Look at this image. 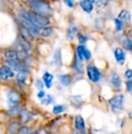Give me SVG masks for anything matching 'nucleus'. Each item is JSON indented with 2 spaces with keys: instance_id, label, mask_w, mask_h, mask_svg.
<instances>
[{
  "instance_id": "3",
  "label": "nucleus",
  "mask_w": 132,
  "mask_h": 134,
  "mask_svg": "<svg viewBox=\"0 0 132 134\" xmlns=\"http://www.w3.org/2000/svg\"><path fill=\"white\" fill-rule=\"evenodd\" d=\"M6 98H8L9 107H14V106H20L21 103V93L16 89H9L6 92Z\"/></svg>"
},
{
  "instance_id": "17",
  "label": "nucleus",
  "mask_w": 132,
  "mask_h": 134,
  "mask_svg": "<svg viewBox=\"0 0 132 134\" xmlns=\"http://www.w3.org/2000/svg\"><path fill=\"white\" fill-rule=\"evenodd\" d=\"M58 79H59V82H60L62 86H70L72 82V77L70 74H60L59 76H58Z\"/></svg>"
},
{
  "instance_id": "32",
  "label": "nucleus",
  "mask_w": 132,
  "mask_h": 134,
  "mask_svg": "<svg viewBox=\"0 0 132 134\" xmlns=\"http://www.w3.org/2000/svg\"><path fill=\"white\" fill-rule=\"evenodd\" d=\"M94 4H96L98 8H103V6H105V5L108 4V0H96Z\"/></svg>"
},
{
  "instance_id": "37",
  "label": "nucleus",
  "mask_w": 132,
  "mask_h": 134,
  "mask_svg": "<svg viewBox=\"0 0 132 134\" xmlns=\"http://www.w3.org/2000/svg\"><path fill=\"white\" fill-rule=\"evenodd\" d=\"M65 5H67L68 8H75V0H64Z\"/></svg>"
},
{
  "instance_id": "29",
  "label": "nucleus",
  "mask_w": 132,
  "mask_h": 134,
  "mask_svg": "<svg viewBox=\"0 0 132 134\" xmlns=\"http://www.w3.org/2000/svg\"><path fill=\"white\" fill-rule=\"evenodd\" d=\"M114 24H115V29L117 32H120V31L124 30V22H122L120 19H115V20H114Z\"/></svg>"
},
{
  "instance_id": "16",
  "label": "nucleus",
  "mask_w": 132,
  "mask_h": 134,
  "mask_svg": "<svg viewBox=\"0 0 132 134\" xmlns=\"http://www.w3.org/2000/svg\"><path fill=\"white\" fill-rule=\"evenodd\" d=\"M43 82H44V86L47 87V89H50L53 86V80H54V75L53 74H50L49 71H45V73L43 74Z\"/></svg>"
},
{
  "instance_id": "39",
  "label": "nucleus",
  "mask_w": 132,
  "mask_h": 134,
  "mask_svg": "<svg viewBox=\"0 0 132 134\" xmlns=\"http://www.w3.org/2000/svg\"><path fill=\"white\" fill-rule=\"evenodd\" d=\"M128 116H130V118L132 119V112H130V113H128Z\"/></svg>"
},
{
  "instance_id": "4",
  "label": "nucleus",
  "mask_w": 132,
  "mask_h": 134,
  "mask_svg": "<svg viewBox=\"0 0 132 134\" xmlns=\"http://www.w3.org/2000/svg\"><path fill=\"white\" fill-rule=\"evenodd\" d=\"M86 71H87L88 79L94 84H97V82H99L102 80V71L94 64H88L87 68H86Z\"/></svg>"
},
{
  "instance_id": "40",
  "label": "nucleus",
  "mask_w": 132,
  "mask_h": 134,
  "mask_svg": "<svg viewBox=\"0 0 132 134\" xmlns=\"http://www.w3.org/2000/svg\"><path fill=\"white\" fill-rule=\"evenodd\" d=\"M29 134H38V132H31Z\"/></svg>"
},
{
  "instance_id": "34",
  "label": "nucleus",
  "mask_w": 132,
  "mask_h": 134,
  "mask_svg": "<svg viewBox=\"0 0 132 134\" xmlns=\"http://www.w3.org/2000/svg\"><path fill=\"white\" fill-rule=\"evenodd\" d=\"M9 79L8 76L4 74V71H3V68H1V65H0V81H8Z\"/></svg>"
},
{
  "instance_id": "21",
  "label": "nucleus",
  "mask_w": 132,
  "mask_h": 134,
  "mask_svg": "<svg viewBox=\"0 0 132 134\" xmlns=\"http://www.w3.org/2000/svg\"><path fill=\"white\" fill-rule=\"evenodd\" d=\"M1 68H3V71H4V74L8 76V79H15V75H16V73L12 70V68H10L6 63L5 64L1 65Z\"/></svg>"
},
{
  "instance_id": "10",
  "label": "nucleus",
  "mask_w": 132,
  "mask_h": 134,
  "mask_svg": "<svg viewBox=\"0 0 132 134\" xmlns=\"http://www.w3.org/2000/svg\"><path fill=\"white\" fill-rule=\"evenodd\" d=\"M18 37H21L22 40L28 41V42H33V41H34V38L31 36V33L28 32V30L26 29L24 26L20 25V24H18Z\"/></svg>"
},
{
  "instance_id": "11",
  "label": "nucleus",
  "mask_w": 132,
  "mask_h": 134,
  "mask_svg": "<svg viewBox=\"0 0 132 134\" xmlns=\"http://www.w3.org/2000/svg\"><path fill=\"white\" fill-rule=\"evenodd\" d=\"M114 57H115L116 62L119 63L120 65H124L125 64V60H126V54H125V51L120 47L114 49Z\"/></svg>"
},
{
  "instance_id": "8",
  "label": "nucleus",
  "mask_w": 132,
  "mask_h": 134,
  "mask_svg": "<svg viewBox=\"0 0 132 134\" xmlns=\"http://www.w3.org/2000/svg\"><path fill=\"white\" fill-rule=\"evenodd\" d=\"M109 84H110L114 89H120L121 87L122 81H121L120 75L116 73V71H112V73L110 74V76H109Z\"/></svg>"
},
{
  "instance_id": "13",
  "label": "nucleus",
  "mask_w": 132,
  "mask_h": 134,
  "mask_svg": "<svg viewBox=\"0 0 132 134\" xmlns=\"http://www.w3.org/2000/svg\"><path fill=\"white\" fill-rule=\"evenodd\" d=\"M75 128L82 134L86 133V124H84V119L81 116H76L75 118Z\"/></svg>"
},
{
  "instance_id": "23",
  "label": "nucleus",
  "mask_w": 132,
  "mask_h": 134,
  "mask_svg": "<svg viewBox=\"0 0 132 134\" xmlns=\"http://www.w3.org/2000/svg\"><path fill=\"white\" fill-rule=\"evenodd\" d=\"M52 65L53 66H60L61 65V52H60V49H56L55 53H54Z\"/></svg>"
},
{
  "instance_id": "18",
  "label": "nucleus",
  "mask_w": 132,
  "mask_h": 134,
  "mask_svg": "<svg viewBox=\"0 0 132 134\" xmlns=\"http://www.w3.org/2000/svg\"><path fill=\"white\" fill-rule=\"evenodd\" d=\"M3 55H4L5 60L6 59H17V51L14 47H11V48L5 49L3 52Z\"/></svg>"
},
{
  "instance_id": "42",
  "label": "nucleus",
  "mask_w": 132,
  "mask_h": 134,
  "mask_svg": "<svg viewBox=\"0 0 132 134\" xmlns=\"http://www.w3.org/2000/svg\"><path fill=\"white\" fill-rule=\"evenodd\" d=\"M42 1H47V0H42Z\"/></svg>"
},
{
  "instance_id": "20",
  "label": "nucleus",
  "mask_w": 132,
  "mask_h": 134,
  "mask_svg": "<svg viewBox=\"0 0 132 134\" xmlns=\"http://www.w3.org/2000/svg\"><path fill=\"white\" fill-rule=\"evenodd\" d=\"M28 76H29V74L28 73L17 71L16 75H15V79H16V82H18V84H26L27 80H28Z\"/></svg>"
},
{
  "instance_id": "30",
  "label": "nucleus",
  "mask_w": 132,
  "mask_h": 134,
  "mask_svg": "<svg viewBox=\"0 0 132 134\" xmlns=\"http://www.w3.org/2000/svg\"><path fill=\"white\" fill-rule=\"evenodd\" d=\"M77 38H78V42H80V44H86L88 41V37L82 35V33H78L77 35Z\"/></svg>"
},
{
  "instance_id": "22",
  "label": "nucleus",
  "mask_w": 132,
  "mask_h": 134,
  "mask_svg": "<svg viewBox=\"0 0 132 134\" xmlns=\"http://www.w3.org/2000/svg\"><path fill=\"white\" fill-rule=\"evenodd\" d=\"M82 63L83 62L80 60L78 57H77L76 54H75V58H73V63H72V69L75 70L76 73H82Z\"/></svg>"
},
{
  "instance_id": "24",
  "label": "nucleus",
  "mask_w": 132,
  "mask_h": 134,
  "mask_svg": "<svg viewBox=\"0 0 132 134\" xmlns=\"http://www.w3.org/2000/svg\"><path fill=\"white\" fill-rule=\"evenodd\" d=\"M117 19H120L122 22H130V20H131V15H130V12H128L127 10H121Z\"/></svg>"
},
{
  "instance_id": "28",
  "label": "nucleus",
  "mask_w": 132,
  "mask_h": 134,
  "mask_svg": "<svg viewBox=\"0 0 132 134\" xmlns=\"http://www.w3.org/2000/svg\"><path fill=\"white\" fill-rule=\"evenodd\" d=\"M42 103H43V105H52V103H54V97H53L52 95L47 93L45 97L42 98Z\"/></svg>"
},
{
  "instance_id": "43",
  "label": "nucleus",
  "mask_w": 132,
  "mask_h": 134,
  "mask_svg": "<svg viewBox=\"0 0 132 134\" xmlns=\"http://www.w3.org/2000/svg\"><path fill=\"white\" fill-rule=\"evenodd\" d=\"M72 134H76V133H75V132H73V133H72Z\"/></svg>"
},
{
  "instance_id": "25",
  "label": "nucleus",
  "mask_w": 132,
  "mask_h": 134,
  "mask_svg": "<svg viewBox=\"0 0 132 134\" xmlns=\"http://www.w3.org/2000/svg\"><path fill=\"white\" fill-rule=\"evenodd\" d=\"M21 112V107L20 106H14V107H10V110L8 111V116L9 117H16L18 116Z\"/></svg>"
},
{
  "instance_id": "12",
  "label": "nucleus",
  "mask_w": 132,
  "mask_h": 134,
  "mask_svg": "<svg viewBox=\"0 0 132 134\" xmlns=\"http://www.w3.org/2000/svg\"><path fill=\"white\" fill-rule=\"evenodd\" d=\"M54 33H55L54 27H52V26L49 25V26H45V27H42V29H40L39 37H42V38H50Z\"/></svg>"
},
{
  "instance_id": "31",
  "label": "nucleus",
  "mask_w": 132,
  "mask_h": 134,
  "mask_svg": "<svg viewBox=\"0 0 132 134\" xmlns=\"http://www.w3.org/2000/svg\"><path fill=\"white\" fill-rule=\"evenodd\" d=\"M29 133H31V129L27 126H21L18 132H17V134H29Z\"/></svg>"
},
{
  "instance_id": "1",
  "label": "nucleus",
  "mask_w": 132,
  "mask_h": 134,
  "mask_svg": "<svg viewBox=\"0 0 132 134\" xmlns=\"http://www.w3.org/2000/svg\"><path fill=\"white\" fill-rule=\"evenodd\" d=\"M18 16L22 17V19H24V20L29 21V22H32L33 25L38 26L39 29H42V27H45V26H49V25L52 24V21H50V17H49V16L39 15V14H37V12L32 11V10L21 9V10H20V14H18Z\"/></svg>"
},
{
  "instance_id": "7",
  "label": "nucleus",
  "mask_w": 132,
  "mask_h": 134,
  "mask_svg": "<svg viewBox=\"0 0 132 134\" xmlns=\"http://www.w3.org/2000/svg\"><path fill=\"white\" fill-rule=\"evenodd\" d=\"M76 55L82 62H89L92 59V53L86 47V44H78L76 47Z\"/></svg>"
},
{
  "instance_id": "41",
  "label": "nucleus",
  "mask_w": 132,
  "mask_h": 134,
  "mask_svg": "<svg viewBox=\"0 0 132 134\" xmlns=\"http://www.w3.org/2000/svg\"><path fill=\"white\" fill-rule=\"evenodd\" d=\"M88 1H91V3H93V4L96 3V0H88Z\"/></svg>"
},
{
  "instance_id": "26",
  "label": "nucleus",
  "mask_w": 132,
  "mask_h": 134,
  "mask_svg": "<svg viewBox=\"0 0 132 134\" xmlns=\"http://www.w3.org/2000/svg\"><path fill=\"white\" fill-rule=\"evenodd\" d=\"M66 110V106L65 105H55L53 107V113L54 114H60Z\"/></svg>"
},
{
  "instance_id": "6",
  "label": "nucleus",
  "mask_w": 132,
  "mask_h": 134,
  "mask_svg": "<svg viewBox=\"0 0 132 134\" xmlns=\"http://www.w3.org/2000/svg\"><path fill=\"white\" fill-rule=\"evenodd\" d=\"M18 24L22 25V26H24L26 29L28 30V32L31 33V36L36 40V38H38L39 37V33H40V29L38 27V26H36V25H33L32 22H29V21L24 20V19H22V17L18 16Z\"/></svg>"
},
{
  "instance_id": "38",
  "label": "nucleus",
  "mask_w": 132,
  "mask_h": 134,
  "mask_svg": "<svg viewBox=\"0 0 132 134\" xmlns=\"http://www.w3.org/2000/svg\"><path fill=\"white\" fill-rule=\"evenodd\" d=\"M45 95H47V93H45V91H44V90H39V91H38V93H37L38 98H40V100L45 97Z\"/></svg>"
},
{
  "instance_id": "27",
  "label": "nucleus",
  "mask_w": 132,
  "mask_h": 134,
  "mask_svg": "<svg viewBox=\"0 0 132 134\" xmlns=\"http://www.w3.org/2000/svg\"><path fill=\"white\" fill-rule=\"evenodd\" d=\"M122 47L126 51H132V41L130 38H124L122 40Z\"/></svg>"
},
{
  "instance_id": "33",
  "label": "nucleus",
  "mask_w": 132,
  "mask_h": 134,
  "mask_svg": "<svg viewBox=\"0 0 132 134\" xmlns=\"http://www.w3.org/2000/svg\"><path fill=\"white\" fill-rule=\"evenodd\" d=\"M43 86H44V82L42 79H37L36 80V87L38 90H43Z\"/></svg>"
},
{
  "instance_id": "5",
  "label": "nucleus",
  "mask_w": 132,
  "mask_h": 134,
  "mask_svg": "<svg viewBox=\"0 0 132 134\" xmlns=\"http://www.w3.org/2000/svg\"><path fill=\"white\" fill-rule=\"evenodd\" d=\"M124 101H125L124 95L122 93H117V95H115L114 97L109 100V105H110V107H111V110L114 112H120L124 108Z\"/></svg>"
},
{
  "instance_id": "9",
  "label": "nucleus",
  "mask_w": 132,
  "mask_h": 134,
  "mask_svg": "<svg viewBox=\"0 0 132 134\" xmlns=\"http://www.w3.org/2000/svg\"><path fill=\"white\" fill-rule=\"evenodd\" d=\"M20 127H21L20 119H12V121L9 122L8 128H6V132H8V134H17V132H18V129H20Z\"/></svg>"
},
{
  "instance_id": "35",
  "label": "nucleus",
  "mask_w": 132,
  "mask_h": 134,
  "mask_svg": "<svg viewBox=\"0 0 132 134\" xmlns=\"http://www.w3.org/2000/svg\"><path fill=\"white\" fill-rule=\"evenodd\" d=\"M124 76H125V79H127V80H132V69L126 70L124 74Z\"/></svg>"
},
{
  "instance_id": "36",
  "label": "nucleus",
  "mask_w": 132,
  "mask_h": 134,
  "mask_svg": "<svg viewBox=\"0 0 132 134\" xmlns=\"http://www.w3.org/2000/svg\"><path fill=\"white\" fill-rule=\"evenodd\" d=\"M126 90H127L128 93L132 95V80H127L126 81Z\"/></svg>"
},
{
  "instance_id": "14",
  "label": "nucleus",
  "mask_w": 132,
  "mask_h": 134,
  "mask_svg": "<svg viewBox=\"0 0 132 134\" xmlns=\"http://www.w3.org/2000/svg\"><path fill=\"white\" fill-rule=\"evenodd\" d=\"M78 5H80V8L82 9L84 12H87V14H91V12L93 11V8H94V4L91 3V1H88V0H81L80 3H78Z\"/></svg>"
},
{
  "instance_id": "2",
  "label": "nucleus",
  "mask_w": 132,
  "mask_h": 134,
  "mask_svg": "<svg viewBox=\"0 0 132 134\" xmlns=\"http://www.w3.org/2000/svg\"><path fill=\"white\" fill-rule=\"evenodd\" d=\"M28 6L29 10L39 14V15H44V16H49L53 15V8L47 3V1H42V0H28Z\"/></svg>"
},
{
  "instance_id": "19",
  "label": "nucleus",
  "mask_w": 132,
  "mask_h": 134,
  "mask_svg": "<svg viewBox=\"0 0 132 134\" xmlns=\"http://www.w3.org/2000/svg\"><path fill=\"white\" fill-rule=\"evenodd\" d=\"M18 116H20V122L22 123V124H26V123H28V121L31 119L32 113H31L28 110H26V108H22Z\"/></svg>"
},
{
  "instance_id": "15",
  "label": "nucleus",
  "mask_w": 132,
  "mask_h": 134,
  "mask_svg": "<svg viewBox=\"0 0 132 134\" xmlns=\"http://www.w3.org/2000/svg\"><path fill=\"white\" fill-rule=\"evenodd\" d=\"M78 35V29H77L76 25H70L67 29V32H66V37H67L68 41H72L75 40V37Z\"/></svg>"
}]
</instances>
